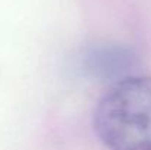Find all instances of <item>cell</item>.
I'll return each instance as SVG.
<instances>
[{
	"mask_svg": "<svg viewBox=\"0 0 151 150\" xmlns=\"http://www.w3.org/2000/svg\"><path fill=\"white\" fill-rule=\"evenodd\" d=\"M94 128L107 150H151V77L117 80L96 107Z\"/></svg>",
	"mask_w": 151,
	"mask_h": 150,
	"instance_id": "obj_1",
	"label": "cell"
}]
</instances>
